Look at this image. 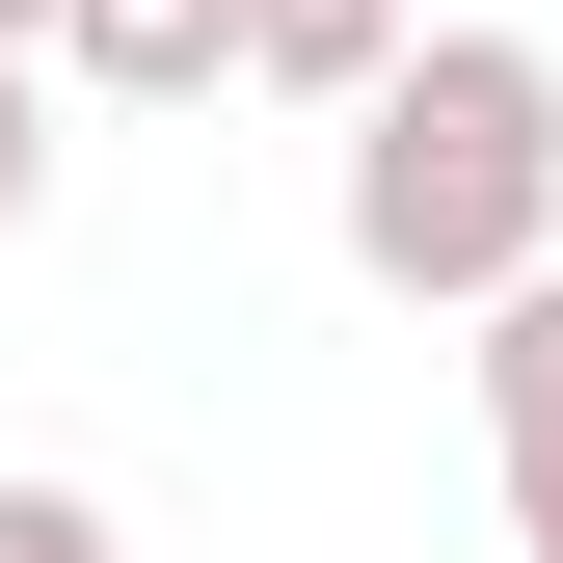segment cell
Here are the masks:
<instances>
[{"mask_svg": "<svg viewBox=\"0 0 563 563\" xmlns=\"http://www.w3.org/2000/svg\"><path fill=\"white\" fill-rule=\"evenodd\" d=\"M0 54H54V0H0Z\"/></svg>", "mask_w": 563, "mask_h": 563, "instance_id": "7", "label": "cell"}, {"mask_svg": "<svg viewBox=\"0 0 563 563\" xmlns=\"http://www.w3.org/2000/svg\"><path fill=\"white\" fill-rule=\"evenodd\" d=\"M483 456H510V563H563V268L483 296Z\"/></svg>", "mask_w": 563, "mask_h": 563, "instance_id": "2", "label": "cell"}, {"mask_svg": "<svg viewBox=\"0 0 563 563\" xmlns=\"http://www.w3.org/2000/svg\"><path fill=\"white\" fill-rule=\"evenodd\" d=\"M0 563H134V537L81 510V483H0Z\"/></svg>", "mask_w": 563, "mask_h": 563, "instance_id": "5", "label": "cell"}, {"mask_svg": "<svg viewBox=\"0 0 563 563\" xmlns=\"http://www.w3.org/2000/svg\"><path fill=\"white\" fill-rule=\"evenodd\" d=\"M349 268H376L402 322H483L510 268H563V54L537 27H456L376 54V108H349Z\"/></svg>", "mask_w": 563, "mask_h": 563, "instance_id": "1", "label": "cell"}, {"mask_svg": "<svg viewBox=\"0 0 563 563\" xmlns=\"http://www.w3.org/2000/svg\"><path fill=\"white\" fill-rule=\"evenodd\" d=\"M54 216V108H27V54H0V242Z\"/></svg>", "mask_w": 563, "mask_h": 563, "instance_id": "6", "label": "cell"}, {"mask_svg": "<svg viewBox=\"0 0 563 563\" xmlns=\"http://www.w3.org/2000/svg\"><path fill=\"white\" fill-rule=\"evenodd\" d=\"M54 54H81L108 108H216L242 81V0H54Z\"/></svg>", "mask_w": 563, "mask_h": 563, "instance_id": "3", "label": "cell"}, {"mask_svg": "<svg viewBox=\"0 0 563 563\" xmlns=\"http://www.w3.org/2000/svg\"><path fill=\"white\" fill-rule=\"evenodd\" d=\"M376 54H402V0H242V81L268 108H376Z\"/></svg>", "mask_w": 563, "mask_h": 563, "instance_id": "4", "label": "cell"}]
</instances>
